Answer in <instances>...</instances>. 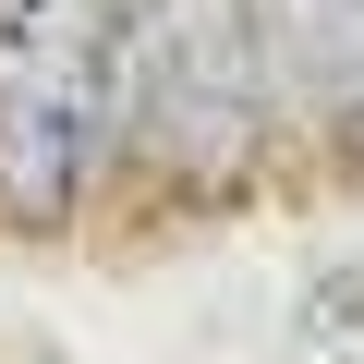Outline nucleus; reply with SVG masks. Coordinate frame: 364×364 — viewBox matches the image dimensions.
Instances as JSON below:
<instances>
[{
    "label": "nucleus",
    "instance_id": "obj_1",
    "mask_svg": "<svg viewBox=\"0 0 364 364\" xmlns=\"http://www.w3.org/2000/svg\"><path fill=\"white\" fill-rule=\"evenodd\" d=\"M267 97H279L267 0H134L122 97H109V146L134 158V182L231 207L267 146Z\"/></svg>",
    "mask_w": 364,
    "mask_h": 364
},
{
    "label": "nucleus",
    "instance_id": "obj_2",
    "mask_svg": "<svg viewBox=\"0 0 364 364\" xmlns=\"http://www.w3.org/2000/svg\"><path fill=\"white\" fill-rule=\"evenodd\" d=\"M134 0H0V219L61 231L109 158Z\"/></svg>",
    "mask_w": 364,
    "mask_h": 364
}]
</instances>
